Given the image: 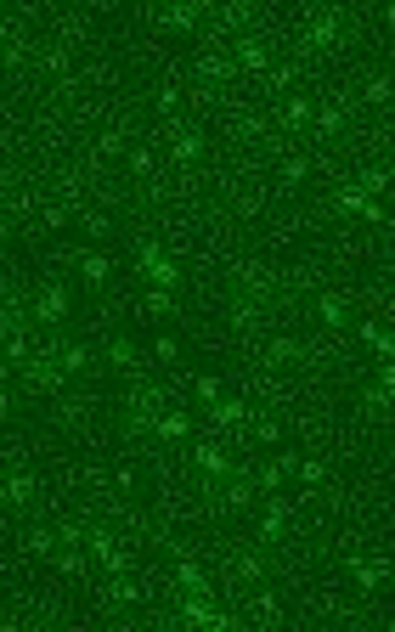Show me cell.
I'll use <instances>...</instances> for the list:
<instances>
[{
	"label": "cell",
	"instance_id": "6da1fadb",
	"mask_svg": "<svg viewBox=\"0 0 395 632\" xmlns=\"http://www.w3.org/2000/svg\"><path fill=\"white\" fill-rule=\"evenodd\" d=\"M169 147H175V158H198V136H192V130H175Z\"/></svg>",
	"mask_w": 395,
	"mask_h": 632
},
{
	"label": "cell",
	"instance_id": "7a4b0ae2",
	"mask_svg": "<svg viewBox=\"0 0 395 632\" xmlns=\"http://www.w3.org/2000/svg\"><path fill=\"white\" fill-rule=\"evenodd\" d=\"M147 277H153V283H175L181 271H175L169 260H158V254H147Z\"/></svg>",
	"mask_w": 395,
	"mask_h": 632
},
{
	"label": "cell",
	"instance_id": "3957f363",
	"mask_svg": "<svg viewBox=\"0 0 395 632\" xmlns=\"http://www.w3.org/2000/svg\"><path fill=\"white\" fill-rule=\"evenodd\" d=\"M6 497H11V502H28V497H34V480H28V474H11Z\"/></svg>",
	"mask_w": 395,
	"mask_h": 632
},
{
	"label": "cell",
	"instance_id": "277c9868",
	"mask_svg": "<svg viewBox=\"0 0 395 632\" xmlns=\"http://www.w3.org/2000/svg\"><path fill=\"white\" fill-rule=\"evenodd\" d=\"M333 34H339L333 17H316V23H311V46H333Z\"/></svg>",
	"mask_w": 395,
	"mask_h": 632
},
{
	"label": "cell",
	"instance_id": "5b68a950",
	"mask_svg": "<svg viewBox=\"0 0 395 632\" xmlns=\"http://www.w3.org/2000/svg\"><path fill=\"white\" fill-rule=\"evenodd\" d=\"M40 316H46V322H57V316H63V294H57V288H46V294H40Z\"/></svg>",
	"mask_w": 395,
	"mask_h": 632
},
{
	"label": "cell",
	"instance_id": "8992f818",
	"mask_svg": "<svg viewBox=\"0 0 395 632\" xmlns=\"http://www.w3.org/2000/svg\"><path fill=\"white\" fill-rule=\"evenodd\" d=\"M57 362H63L68 373H79V367H90V362H85V344H63V356H57Z\"/></svg>",
	"mask_w": 395,
	"mask_h": 632
},
{
	"label": "cell",
	"instance_id": "52a82bcc",
	"mask_svg": "<svg viewBox=\"0 0 395 632\" xmlns=\"http://www.w3.org/2000/svg\"><path fill=\"white\" fill-rule=\"evenodd\" d=\"M198 463H204V469H226V452H221V446H198Z\"/></svg>",
	"mask_w": 395,
	"mask_h": 632
},
{
	"label": "cell",
	"instance_id": "ba28073f",
	"mask_svg": "<svg viewBox=\"0 0 395 632\" xmlns=\"http://www.w3.org/2000/svg\"><path fill=\"white\" fill-rule=\"evenodd\" d=\"M322 322H327V327H339V322H344V300H333V294H327V300H322Z\"/></svg>",
	"mask_w": 395,
	"mask_h": 632
},
{
	"label": "cell",
	"instance_id": "9c48e42d",
	"mask_svg": "<svg viewBox=\"0 0 395 632\" xmlns=\"http://www.w3.org/2000/svg\"><path fill=\"white\" fill-rule=\"evenodd\" d=\"M243 63H248V68H265V51H260V40H243Z\"/></svg>",
	"mask_w": 395,
	"mask_h": 632
},
{
	"label": "cell",
	"instance_id": "30bf717a",
	"mask_svg": "<svg viewBox=\"0 0 395 632\" xmlns=\"http://www.w3.org/2000/svg\"><path fill=\"white\" fill-rule=\"evenodd\" d=\"M85 277H90V283H102V277H107V260H102V254H90V260H85Z\"/></svg>",
	"mask_w": 395,
	"mask_h": 632
},
{
	"label": "cell",
	"instance_id": "8fae6325",
	"mask_svg": "<svg viewBox=\"0 0 395 632\" xmlns=\"http://www.w3.org/2000/svg\"><path fill=\"white\" fill-rule=\"evenodd\" d=\"M158 429H164V435H186V418H181V412H169V418H164Z\"/></svg>",
	"mask_w": 395,
	"mask_h": 632
}]
</instances>
